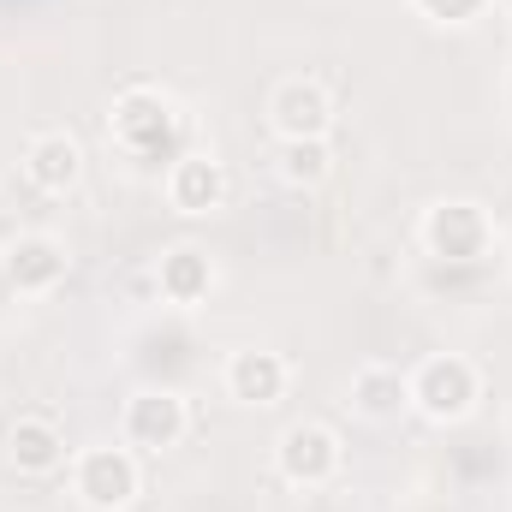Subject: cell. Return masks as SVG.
Instances as JSON below:
<instances>
[{
  "mask_svg": "<svg viewBox=\"0 0 512 512\" xmlns=\"http://www.w3.org/2000/svg\"><path fill=\"white\" fill-rule=\"evenodd\" d=\"M24 179L36 191H48V197L78 191V179H84V143L72 131H36L24 143Z\"/></svg>",
  "mask_w": 512,
  "mask_h": 512,
  "instance_id": "cell-10",
  "label": "cell"
},
{
  "mask_svg": "<svg viewBox=\"0 0 512 512\" xmlns=\"http://www.w3.org/2000/svg\"><path fill=\"white\" fill-rule=\"evenodd\" d=\"M507 30H512V0H507Z\"/></svg>",
  "mask_w": 512,
  "mask_h": 512,
  "instance_id": "cell-17",
  "label": "cell"
},
{
  "mask_svg": "<svg viewBox=\"0 0 512 512\" xmlns=\"http://www.w3.org/2000/svg\"><path fill=\"white\" fill-rule=\"evenodd\" d=\"M274 173L292 185V191H316L328 173H334V143L328 137H292L274 149Z\"/></svg>",
  "mask_w": 512,
  "mask_h": 512,
  "instance_id": "cell-15",
  "label": "cell"
},
{
  "mask_svg": "<svg viewBox=\"0 0 512 512\" xmlns=\"http://www.w3.org/2000/svg\"><path fill=\"white\" fill-rule=\"evenodd\" d=\"M340 465H346V447H340V435H334L328 423H316V417L286 423L280 441H274V471H280L292 489H328V483L340 477Z\"/></svg>",
  "mask_w": 512,
  "mask_h": 512,
  "instance_id": "cell-4",
  "label": "cell"
},
{
  "mask_svg": "<svg viewBox=\"0 0 512 512\" xmlns=\"http://www.w3.org/2000/svg\"><path fill=\"white\" fill-rule=\"evenodd\" d=\"M191 429V405L179 387H137L120 411V441L131 453H167Z\"/></svg>",
  "mask_w": 512,
  "mask_h": 512,
  "instance_id": "cell-5",
  "label": "cell"
},
{
  "mask_svg": "<svg viewBox=\"0 0 512 512\" xmlns=\"http://www.w3.org/2000/svg\"><path fill=\"white\" fill-rule=\"evenodd\" d=\"M0 274L18 298H48L66 274H72V251L54 239V233H18L6 251H0Z\"/></svg>",
  "mask_w": 512,
  "mask_h": 512,
  "instance_id": "cell-8",
  "label": "cell"
},
{
  "mask_svg": "<svg viewBox=\"0 0 512 512\" xmlns=\"http://www.w3.org/2000/svg\"><path fill=\"white\" fill-rule=\"evenodd\" d=\"M6 459L18 477H54V471H66V429L54 417L30 411L6 429Z\"/></svg>",
  "mask_w": 512,
  "mask_h": 512,
  "instance_id": "cell-12",
  "label": "cell"
},
{
  "mask_svg": "<svg viewBox=\"0 0 512 512\" xmlns=\"http://www.w3.org/2000/svg\"><path fill=\"white\" fill-rule=\"evenodd\" d=\"M483 399V370L459 352H435L411 370V411H423L429 423H465Z\"/></svg>",
  "mask_w": 512,
  "mask_h": 512,
  "instance_id": "cell-2",
  "label": "cell"
},
{
  "mask_svg": "<svg viewBox=\"0 0 512 512\" xmlns=\"http://www.w3.org/2000/svg\"><path fill=\"white\" fill-rule=\"evenodd\" d=\"M72 495L78 507L90 512H126L143 495V465L126 441H102V447H84L72 459Z\"/></svg>",
  "mask_w": 512,
  "mask_h": 512,
  "instance_id": "cell-3",
  "label": "cell"
},
{
  "mask_svg": "<svg viewBox=\"0 0 512 512\" xmlns=\"http://www.w3.org/2000/svg\"><path fill=\"white\" fill-rule=\"evenodd\" d=\"M268 131H274V143L328 137L334 131V96H328V84H316V78H280L268 90Z\"/></svg>",
  "mask_w": 512,
  "mask_h": 512,
  "instance_id": "cell-7",
  "label": "cell"
},
{
  "mask_svg": "<svg viewBox=\"0 0 512 512\" xmlns=\"http://www.w3.org/2000/svg\"><path fill=\"white\" fill-rule=\"evenodd\" d=\"M346 405L364 423H399L411 411V376L393 370V364H358L352 382H346Z\"/></svg>",
  "mask_w": 512,
  "mask_h": 512,
  "instance_id": "cell-14",
  "label": "cell"
},
{
  "mask_svg": "<svg viewBox=\"0 0 512 512\" xmlns=\"http://www.w3.org/2000/svg\"><path fill=\"white\" fill-rule=\"evenodd\" d=\"M423 18H435V24H471V18H483L495 0H411Z\"/></svg>",
  "mask_w": 512,
  "mask_h": 512,
  "instance_id": "cell-16",
  "label": "cell"
},
{
  "mask_svg": "<svg viewBox=\"0 0 512 512\" xmlns=\"http://www.w3.org/2000/svg\"><path fill=\"white\" fill-rule=\"evenodd\" d=\"M179 131H185L179 102H173L167 90H155V84H137V90H126V96L114 102V120H108L114 149H120V155H131V161H161V155H173Z\"/></svg>",
  "mask_w": 512,
  "mask_h": 512,
  "instance_id": "cell-1",
  "label": "cell"
},
{
  "mask_svg": "<svg viewBox=\"0 0 512 512\" xmlns=\"http://www.w3.org/2000/svg\"><path fill=\"white\" fill-rule=\"evenodd\" d=\"M286 387H292V364L268 346H245L227 358V399L239 405H280Z\"/></svg>",
  "mask_w": 512,
  "mask_h": 512,
  "instance_id": "cell-13",
  "label": "cell"
},
{
  "mask_svg": "<svg viewBox=\"0 0 512 512\" xmlns=\"http://www.w3.org/2000/svg\"><path fill=\"white\" fill-rule=\"evenodd\" d=\"M149 280H155V298H161V304L197 310V304L215 292V262H209V251H197V245H173V251L155 256Z\"/></svg>",
  "mask_w": 512,
  "mask_h": 512,
  "instance_id": "cell-11",
  "label": "cell"
},
{
  "mask_svg": "<svg viewBox=\"0 0 512 512\" xmlns=\"http://www.w3.org/2000/svg\"><path fill=\"white\" fill-rule=\"evenodd\" d=\"M167 203L179 209V215H215L221 203H227V167L209 155V149H185V155H173V167H167Z\"/></svg>",
  "mask_w": 512,
  "mask_h": 512,
  "instance_id": "cell-9",
  "label": "cell"
},
{
  "mask_svg": "<svg viewBox=\"0 0 512 512\" xmlns=\"http://www.w3.org/2000/svg\"><path fill=\"white\" fill-rule=\"evenodd\" d=\"M423 251L441 262H483L495 251V221L471 197H447L423 215Z\"/></svg>",
  "mask_w": 512,
  "mask_h": 512,
  "instance_id": "cell-6",
  "label": "cell"
}]
</instances>
